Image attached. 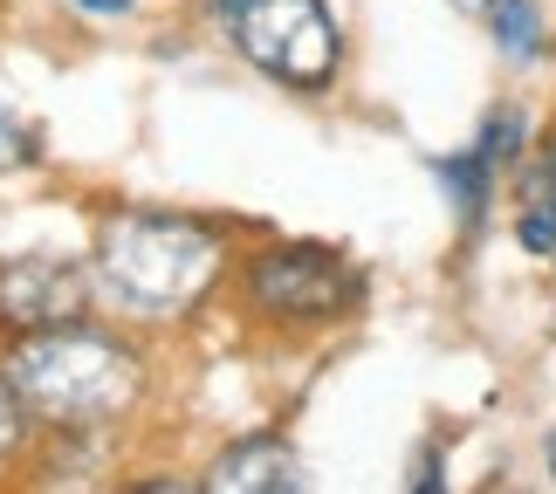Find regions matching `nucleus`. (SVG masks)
Returning <instances> with one entry per match:
<instances>
[{
    "label": "nucleus",
    "instance_id": "obj_10",
    "mask_svg": "<svg viewBox=\"0 0 556 494\" xmlns=\"http://www.w3.org/2000/svg\"><path fill=\"white\" fill-rule=\"evenodd\" d=\"M475 144L488 159H495L502 172H516L522 165V152H529V117L516 111V103H495V111L481 117V131H475Z\"/></svg>",
    "mask_w": 556,
    "mask_h": 494
},
{
    "label": "nucleus",
    "instance_id": "obj_2",
    "mask_svg": "<svg viewBox=\"0 0 556 494\" xmlns=\"http://www.w3.org/2000/svg\"><path fill=\"white\" fill-rule=\"evenodd\" d=\"M0 378L28 405L35 433H124L152 405V337L131 324H103V309L55 330L0 343Z\"/></svg>",
    "mask_w": 556,
    "mask_h": 494
},
{
    "label": "nucleus",
    "instance_id": "obj_7",
    "mask_svg": "<svg viewBox=\"0 0 556 494\" xmlns=\"http://www.w3.org/2000/svg\"><path fill=\"white\" fill-rule=\"evenodd\" d=\"M516 241L536 262H556V117L543 124V138H529L516 165Z\"/></svg>",
    "mask_w": 556,
    "mask_h": 494
},
{
    "label": "nucleus",
    "instance_id": "obj_3",
    "mask_svg": "<svg viewBox=\"0 0 556 494\" xmlns=\"http://www.w3.org/2000/svg\"><path fill=\"white\" fill-rule=\"evenodd\" d=\"M233 309L241 324L268 337H316L351 324L365 303V268L330 241H268L254 254H233Z\"/></svg>",
    "mask_w": 556,
    "mask_h": 494
},
{
    "label": "nucleus",
    "instance_id": "obj_13",
    "mask_svg": "<svg viewBox=\"0 0 556 494\" xmlns=\"http://www.w3.org/2000/svg\"><path fill=\"white\" fill-rule=\"evenodd\" d=\"M405 487H413V494H440V487H446V446H440V440H426L419 454H413V474H405Z\"/></svg>",
    "mask_w": 556,
    "mask_h": 494
},
{
    "label": "nucleus",
    "instance_id": "obj_9",
    "mask_svg": "<svg viewBox=\"0 0 556 494\" xmlns=\"http://www.w3.org/2000/svg\"><path fill=\"white\" fill-rule=\"evenodd\" d=\"M488 35H495V49H502L508 62H536V55L549 49L536 0H495V8H488Z\"/></svg>",
    "mask_w": 556,
    "mask_h": 494
},
{
    "label": "nucleus",
    "instance_id": "obj_11",
    "mask_svg": "<svg viewBox=\"0 0 556 494\" xmlns=\"http://www.w3.org/2000/svg\"><path fill=\"white\" fill-rule=\"evenodd\" d=\"M49 165V138H41V124L0 111V172H35Z\"/></svg>",
    "mask_w": 556,
    "mask_h": 494
},
{
    "label": "nucleus",
    "instance_id": "obj_5",
    "mask_svg": "<svg viewBox=\"0 0 556 494\" xmlns=\"http://www.w3.org/2000/svg\"><path fill=\"white\" fill-rule=\"evenodd\" d=\"M97 309V275L90 254H62V248H21L0 254V343L55 330Z\"/></svg>",
    "mask_w": 556,
    "mask_h": 494
},
{
    "label": "nucleus",
    "instance_id": "obj_16",
    "mask_svg": "<svg viewBox=\"0 0 556 494\" xmlns=\"http://www.w3.org/2000/svg\"><path fill=\"white\" fill-rule=\"evenodd\" d=\"M549 481H556V433H549Z\"/></svg>",
    "mask_w": 556,
    "mask_h": 494
},
{
    "label": "nucleus",
    "instance_id": "obj_15",
    "mask_svg": "<svg viewBox=\"0 0 556 494\" xmlns=\"http://www.w3.org/2000/svg\"><path fill=\"white\" fill-rule=\"evenodd\" d=\"M454 8H460V14H481V21H488V8H495V0H454Z\"/></svg>",
    "mask_w": 556,
    "mask_h": 494
},
{
    "label": "nucleus",
    "instance_id": "obj_6",
    "mask_svg": "<svg viewBox=\"0 0 556 494\" xmlns=\"http://www.w3.org/2000/svg\"><path fill=\"white\" fill-rule=\"evenodd\" d=\"M200 487H213V494H295L303 487V454L282 433H248L206 460Z\"/></svg>",
    "mask_w": 556,
    "mask_h": 494
},
{
    "label": "nucleus",
    "instance_id": "obj_4",
    "mask_svg": "<svg viewBox=\"0 0 556 494\" xmlns=\"http://www.w3.org/2000/svg\"><path fill=\"white\" fill-rule=\"evenodd\" d=\"M206 8L227 49L282 90L324 97L344 69V35H337L330 0H206Z\"/></svg>",
    "mask_w": 556,
    "mask_h": 494
},
{
    "label": "nucleus",
    "instance_id": "obj_14",
    "mask_svg": "<svg viewBox=\"0 0 556 494\" xmlns=\"http://www.w3.org/2000/svg\"><path fill=\"white\" fill-rule=\"evenodd\" d=\"M76 8H90V14H131L138 0H76Z\"/></svg>",
    "mask_w": 556,
    "mask_h": 494
},
{
    "label": "nucleus",
    "instance_id": "obj_1",
    "mask_svg": "<svg viewBox=\"0 0 556 494\" xmlns=\"http://www.w3.org/2000/svg\"><path fill=\"white\" fill-rule=\"evenodd\" d=\"M97 309L144 337H173L233 275V241L220 220L165 206H97L90 227Z\"/></svg>",
    "mask_w": 556,
    "mask_h": 494
},
{
    "label": "nucleus",
    "instance_id": "obj_8",
    "mask_svg": "<svg viewBox=\"0 0 556 494\" xmlns=\"http://www.w3.org/2000/svg\"><path fill=\"white\" fill-rule=\"evenodd\" d=\"M433 172H440V186H446V200H454V220H460V233H481V220H488V206H495V186L508 179V172L481 152V144H460L454 159H433Z\"/></svg>",
    "mask_w": 556,
    "mask_h": 494
},
{
    "label": "nucleus",
    "instance_id": "obj_12",
    "mask_svg": "<svg viewBox=\"0 0 556 494\" xmlns=\"http://www.w3.org/2000/svg\"><path fill=\"white\" fill-rule=\"evenodd\" d=\"M28 440H35V419H28V405L14 398V384L0 378V467H21Z\"/></svg>",
    "mask_w": 556,
    "mask_h": 494
}]
</instances>
